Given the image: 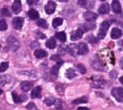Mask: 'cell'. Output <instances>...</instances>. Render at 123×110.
Masks as SVG:
<instances>
[{"mask_svg": "<svg viewBox=\"0 0 123 110\" xmlns=\"http://www.w3.org/2000/svg\"><path fill=\"white\" fill-rule=\"evenodd\" d=\"M112 10L116 14H121V5L119 1H117V0L112 1Z\"/></svg>", "mask_w": 123, "mask_h": 110, "instance_id": "cell-10", "label": "cell"}, {"mask_svg": "<svg viewBox=\"0 0 123 110\" xmlns=\"http://www.w3.org/2000/svg\"><path fill=\"white\" fill-rule=\"evenodd\" d=\"M11 81V77L9 75H1L0 76V85H6Z\"/></svg>", "mask_w": 123, "mask_h": 110, "instance_id": "cell-19", "label": "cell"}, {"mask_svg": "<svg viewBox=\"0 0 123 110\" xmlns=\"http://www.w3.org/2000/svg\"><path fill=\"white\" fill-rule=\"evenodd\" d=\"M83 26L85 27V30H91L95 28V23L94 22H86L83 24Z\"/></svg>", "mask_w": 123, "mask_h": 110, "instance_id": "cell-28", "label": "cell"}, {"mask_svg": "<svg viewBox=\"0 0 123 110\" xmlns=\"http://www.w3.org/2000/svg\"><path fill=\"white\" fill-rule=\"evenodd\" d=\"M109 9H110V6L108 3H102L100 5V7L98 8V12L100 14H107L109 12Z\"/></svg>", "mask_w": 123, "mask_h": 110, "instance_id": "cell-12", "label": "cell"}, {"mask_svg": "<svg viewBox=\"0 0 123 110\" xmlns=\"http://www.w3.org/2000/svg\"><path fill=\"white\" fill-rule=\"evenodd\" d=\"M46 46L49 48V49H53V48L56 47V40L55 38H50L46 41Z\"/></svg>", "mask_w": 123, "mask_h": 110, "instance_id": "cell-20", "label": "cell"}, {"mask_svg": "<svg viewBox=\"0 0 123 110\" xmlns=\"http://www.w3.org/2000/svg\"><path fill=\"white\" fill-rule=\"evenodd\" d=\"M7 42H8V44H9V46L11 47V49L12 50H14V51H16L18 48H19V41H18L14 36H9V37L7 38Z\"/></svg>", "mask_w": 123, "mask_h": 110, "instance_id": "cell-3", "label": "cell"}, {"mask_svg": "<svg viewBox=\"0 0 123 110\" xmlns=\"http://www.w3.org/2000/svg\"><path fill=\"white\" fill-rule=\"evenodd\" d=\"M55 9H56V3L53 1H49L45 5V12L47 14H52L55 11Z\"/></svg>", "mask_w": 123, "mask_h": 110, "instance_id": "cell-7", "label": "cell"}, {"mask_svg": "<svg viewBox=\"0 0 123 110\" xmlns=\"http://www.w3.org/2000/svg\"><path fill=\"white\" fill-rule=\"evenodd\" d=\"M27 3L28 4H36V3H38V1H32V0H28Z\"/></svg>", "mask_w": 123, "mask_h": 110, "instance_id": "cell-41", "label": "cell"}, {"mask_svg": "<svg viewBox=\"0 0 123 110\" xmlns=\"http://www.w3.org/2000/svg\"><path fill=\"white\" fill-rule=\"evenodd\" d=\"M65 75H66V77H67V78L72 79V78H74V77L76 76V73L74 72V70H73L72 68H69V69H67V70H66Z\"/></svg>", "mask_w": 123, "mask_h": 110, "instance_id": "cell-22", "label": "cell"}, {"mask_svg": "<svg viewBox=\"0 0 123 110\" xmlns=\"http://www.w3.org/2000/svg\"><path fill=\"white\" fill-rule=\"evenodd\" d=\"M55 102H56V99L53 98V97H48L44 100V103L48 106H52L53 104H55Z\"/></svg>", "mask_w": 123, "mask_h": 110, "instance_id": "cell-26", "label": "cell"}, {"mask_svg": "<svg viewBox=\"0 0 123 110\" xmlns=\"http://www.w3.org/2000/svg\"><path fill=\"white\" fill-rule=\"evenodd\" d=\"M2 13H3V15H6V16H10V15H11V14L9 13V11L6 9V8H3V9H2Z\"/></svg>", "mask_w": 123, "mask_h": 110, "instance_id": "cell-39", "label": "cell"}, {"mask_svg": "<svg viewBox=\"0 0 123 110\" xmlns=\"http://www.w3.org/2000/svg\"><path fill=\"white\" fill-rule=\"evenodd\" d=\"M62 23H63V19H62V18L57 17V18H55V19L53 20V22H52V25H53V27H54V28H56V27L60 26Z\"/></svg>", "mask_w": 123, "mask_h": 110, "instance_id": "cell-23", "label": "cell"}, {"mask_svg": "<svg viewBox=\"0 0 123 110\" xmlns=\"http://www.w3.org/2000/svg\"><path fill=\"white\" fill-rule=\"evenodd\" d=\"M111 93L116 100L119 101V102H122V100H123V89L121 87H114L111 91Z\"/></svg>", "mask_w": 123, "mask_h": 110, "instance_id": "cell-1", "label": "cell"}, {"mask_svg": "<svg viewBox=\"0 0 123 110\" xmlns=\"http://www.w3.org/2000/svg\"><path fill=\"white\" fill-rule=\"evenodd\" d=\"M77 53H79L80 55H85L88 53V47L87 44H85L84 42L79 43V45L77 46Z\"/></svg>", "mask_w": 123, "mask_h": 110, "instance_id": "cell-8", "label": "cell"}, {"mask_svg": "<svg viewBox=\"0 0 123 110\" xmlns=\"http://www.w3.org/2000/svg\"><path fill=\"white\" fill-rule=\"evenodd\" d=\"M77 4H79L80 6H86L87 2H86V1H82V0H78V1H77Z\"/></svg>", "mask_w": 123, "mask_h": 110, "instance_id": "cell-40", "label": "cell"}, {"mask_svg": "<svg viewBox=\"0 0 123 110\" xmlns=\"http://www.w3.org/2000/svg\"><path fill=\"white\" fill-rule=\"evenodd\" d=\"M122 35V31L119 28H113L111 31V38L112 39H118L121 37Z\"/></svg>", "mask_w": 123, "mask_h": 110, "instance_id": "cell-14", "label": "cell"}, {"mask_svg": "<svg viewBox=\"0 0 123 110\" xmlns=\"http://www.w3.org/2000/svg\"><path fill=\"white\" fill-rule=\"evenodd\" d=\"M2 92H3V91H2L1 89H0V94H2Z\"/></svg>", "mask_w": 123, "mask_h": 110, "instance_id": "cell-44", "label": "cell"}, {"mask_svg": "<svg viewBox=\"0 0 123 110\" xmlns=\"http://www.w3.org/2000/svg\"><path fill=\"white\" fill-rule=\"evenodd\" d=\"M31 97H32V98H40V97H41V87L40 86L35 87L32 90Z\"/></svg>", "mask_w": 123, "mask_h": 110, "instance_id": "cell-16", "label": "cell"}, {"mask_svg": "<svg viewBox=\"0 0 123 110\" xmlns=\"http://www.w3.org/2000/svg\"><path fill=\"white\" fill-rule=\"evenodd\" d=\"M83 17L87 22H93L95 19H97L98 15L96 13H94V12L87 11V12H85V13L83 14Z\"/></svg>", "mask_w": 123, "mask_h": 110, "instance_id": "cell-4", "label": "cell"}, {"mask_svg": "<svg viewBox=\"0 0 123 110\" xmlns=\"http://www.w3.org/2000/svg\"><path fill=\"white\" fill-rule=\"evenodd\" d=\"M26 108H27L28 110H39V109L37 108V106H36L33 102H30V103H28L27 106H26Z\"/></svg>", "mask_w": 123, "mask_h": 110, "instance_id": "cell-34", "label": "cell"}, {"mask_svg": "<svg viewBox=\"0 0 123 110\" xmlns=\"http://www.w3.org/2000/svg\"><path fill=\"white\" fill-rule=\"evenodd\" d=\"M77 110H89V108H87V107H78Z\"/></svg>", "mask_w": 123, "mask_h": 110, "instance_id": "cell-43", "label": "cell"}, {"mask_svg": "<svg viewBox=\"0 0 123 110\" xmlns=\"http://www.w3.org/2000/svg\"><path fill=\"white\" fill-rule=\"evenodd\" d=\"M87 101H88L87 97H80V98L75 99L74 101L72 102V104H73V105H76V104H80V103H86Z\"/></svg>", "mask_w": 123, "mask_h": 110, "instance_id": "cell-24", "label": "cell"}, {"mask_svg": "<svg viewBox=\"0 0 123 110\" xmlns=\"http://www.w3.org/2000/svg\"><path fill=\"white\" fill-rule=\"evenodd\" d=\"M110 76H111L112 78H115V77H116V72H115V71L111 72V73H110Z\"/></svg>", "mask_w": 123, "mask_h": 110, "instance_id": "cell-42", "label": "cell"}, {"mask_svg": "<svg viewBox=\"0 0 123 110\" xmlns=\"http://www.w3.org/2000/svg\"><path fill=\"white\" fill-rule=\"evenodd\" d=\"M7 29V23L5 20H0V30L4 31V30Z\"/></svg>", "mask_w": 123, "mask_h": 110, "instance_id": "cell-32", "label": "cell"}, {"mask_svg": "<svg viewBox=\"0 0 123 110\" xmlns=\"http://www.w3.org/2000/svg\"><path fill=\"white\" fill-rule=\"evenodd\" d=\"M77 69H78L79 72L81 73V74H85L86 73V68L84 67L83 64H77Z\"/></svg>", "mask_w": 123, "mask_h": 110, "instance_id": "cell-31", "label": "cell"}, {"mask_svg": "<svg viewBox=\"0 0 123 110\" xmlns=\"http://www.w3.org/2000/svg\"><path fill=\"white\" fill-rule=\"evenodd\" d=\"M82 35H83V31H82V29L80 28H78L76 29L74 32H72L71 34V39L73 41H75V40H78V39H80L82 37Z\"/></svg>", "mask_w": 123, "mask_h": 110, "instance_id": "cell-9", "label": "cell"}, {"mask_svg": "<svg viewBox=\"0 0 123 110\" xmlns=\"http://www.w3.org/2000/svg\"><path fill=\"white\" fill-rule=\"evenodd\" d=\"M28 16L30 17V19L35 20V19H38L39 13H38L37 10H35V9H30V10L28 11Z\"/></svg>", "mask_w": 123, "mask_h": 110, "instance_id": "cell-17", "label": "cell"}, {"mask_svg": "<svg viewBox=\"0 0 123 110\" xmlns=\"http://www.w3.org/2000/svg\"><path fill=\"white\" fill-rule=\"evenodd\" d=\"M56 38L61 41V42H65L66 41V34L65 32H58L56 33Z\"/></svg>", "mask_w": 123, "mask_h": 110, "instance_id": "cell-25", "label": "cell"}, {"mask_svg": "<svg viewBox=\"0 0 123 110\" xmlns=\"http://www.w3.org/2000/svg\"><path fill=\"white\" fill-rule=\"evenodd\" d=\"M56 110H64V108H63V105H62V102H61L60 100H58V99H56Z\"/></svg>", "mask_w": 123, "mask_h": 110, "instance_id": "cell-36", "label": "cell"}, {"mask_svg": "<svg viewBox=\"0 0 123 110\" xmlns=\"http://www.w3.org/2000/svg\"><path fill=\"white\" fill-rule=\"evenodd\" d=\"M69 53H71L72 55H76L77 54V46L76 45H71L69 47Z\"/></svg>", "mask_w": 123, "mask_h": 110, "instance_id": "cell-33", "label": "cell"}, {"mask_svg": "<svg viewBox=\"0 0 123 110\" xmlns=\"http://www.w3.org/2000/svg\"><path fill=\"white\" fill-rule=\"evenodd\" d=\"M108 28H109V23L107 21H103L100 25V31L98 33V38H104L106 35V32L108 31Z\"/></svg>", "mask_w": 123, "mask_h": 110, "instance_id": "cell-2", "label": "cell"}, {"mask_svg": "<svg viewBox=\"0 0 123 110\" xmlns=\"http://www.w3.org/2000/svg\"><path fill=\"white\" fill-rule=\"evenodd\" d=\"M51 60H53V61H60L61 59H60V55H52L51 56Z\"/></svg>", "mask_w": 123, "mask_h": 110, "instance_id": "cell-38", "label": "cell"}, {"mask_svg": "<svg viewBox=\"0 0 123 110\" xmlns=\"http://www.w3.org/2000/svg\"><path fill=\"white\" fill-rule=\"evenodd\" d=\"M32 87H33V83L30 82V81H23L21 83V89L23 91H25V92L29 91Z\"/></svg>", "mask_w": 123, "mask_h": 110, "instance_id": "cell-13", "label": "cell"}, {"mask_svg": "<svg viewBox=\"0 0 123 110\" xmlns=\"http://www.w3.org/2000/svg\"><path fill=\"white\" fill-rule=\"evenodd\" d=\"M37 25L39 27H41V28H47L48 27V23H47V21L45 19H39L37 21Z\"/></svg>", "mask_w": 123, "mask_h": 110, "instance_id": "cell-27", "label": "cell"}, {"mask_svg": "<svg viewBox=\"0 0 123 110\" xmlns=\"http://www.w3.org/2000/svg\"><path fill=\"white\" fill-rule=\"evenodd\" d=\"M18 73L21 74V75H26L27 77H31L33 79H36L38 77V73L33 71V70H31V71H19Z\"/></svg>", "mask_w": 123, "mask_h": 110, "instance_id": "cell-11", "label": "cell"}, {"mask_svg": "<svg viewBox=\"0 0 123 110\" xmlns=\"http://www.w3.org/2000/svg\"><path fill=\"white\" fill-rule=\"evenodd\" d=\"M87 40L90 42V43L93 44V45H94V44L96 43V42H97V39L94 37L93 35H89V36H88V38H87Z\"/></svg>", "mask_w": 123, "mask_h": 110, "instance_id": "cell-37", "label": "cell"}, {"mask_svg": "<svg viewBox=\"0 0 123 110\" xmlns=\"http://www.w3.org/2000/svg\"><path fill=\"white\" fill-rule=\"evenodd\" d=\"M90 64L91 66L93 67V69H96L98 71H104V66L102 65V63L100 62L99 60H97V59H92L90 61Z\"/></svg>", "mask_w": 123, "mask_h": 110, "instance_id": "cell-6", "label": "cell"}, {"mask_svg": "<svg viewBox=\"0 0 123 110\" xmlns=\"http://www.w3.org/2000/svg\"><path fill=\"white\" fill-rule=\"evenodd\" d=\"M60 63H61V61H59V63H58L57 65L53 66V67H52V69H51V74L54 75L55 78H56V75H57V73H58V67H59Z\"/></svg>", "mask_w": 123, "mask_h": 110, "instance_id": "cell-29", "label": "cell"}, {"mask_svg": "<svg viewBox=\"0 0 123 110\" xmlns=\"http://www.w3.org/2000/svg\"><path fill=\"white\" fill-rule=\"evenodd\" d=\"M34 55L36 58H44L47 56V52L43 49H37V50H35Z\"/></svg>", "mask_w": 123, "mask_h": 110, "instance_id": "cell-18", "label": "cell"}, {"mask_svg": "<svg viewBox=\"0 0 123 110\" xmlns=\"http://www.w3.org/2000/svg\"><path fill=\"white\" fill-rule=\"evenodd\" d=\"M12 10H13V12L16 14L21 11V2L19 0H16V1L13 2V4H12Z\"/></svg>", "mask_w": 123, "mask_h": 110, "instance_id": "cell-15", "label": "cell"}, {"mask_svg": "<svg viewBox=\"0 0 123 110\" xmlns=\"http://www.w3.org/2000/svg\"><path fill=\"white\" fill-rule=\"evenodd\" d=\"M23 24H24V19L22 17H16L13 19V21H12V25L17 30H20L23 26Z\"/></svg>", "mask_w": 123, "mask_h": 110, "instance_id": "cell-5", "label": "cell"}, {"mask_svg": "<svg viewBox=\"0 0 123 110\" xmlns=\"http://www.w3.org/2000/svg\"><path fill=\"white\" fill-rule=\"evenodd\" d=\"M93 88H104L105 87V82H103V81H94L93 83H92L91 85Z\"/></svg>", "mask_w": 123, "mask_h": 110, "instance_id": "cell-21", "label": "cell"}, {"mask_svg": "<svg viewBox=\"0 0 123 110\" xmlns=\"http://www.w3.org/2000/svg\"><path fill=\"white\" fill-rule=\"evenodd\" d=\"M8 66L9 64L7 62H2L1 64H0V72H4L8 69Z\"/></svg>", "mask_w": 123, "mask_h": 110, "instance_id": "cell-30", "label": "cell"}, {"mask_svg": "<svg viewBox=\"0 0 123 110\" xmlns=\"http://www.w3.org/2000/svg\"><path fill=\"white\" fill-rule=\"evenodd\" d=\"M12 97H13L14 102H16V103H19V102H21V101H22V100H21V98L17 95V93H16V92H12Z\"/></svg>", "mask_w": 123, "mask_h": 110, "instance_id": "cell-35", "label": "cell"}]
</instances>
